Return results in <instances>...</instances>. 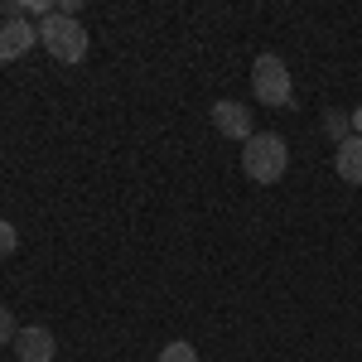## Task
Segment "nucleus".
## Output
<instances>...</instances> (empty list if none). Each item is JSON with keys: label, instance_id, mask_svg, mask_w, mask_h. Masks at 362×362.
<instances>
[{"label": "nucleus", "instance_id": "obj_1", "mask_svg": "<svg viewBox=\"0 0 362 362\" xmlns=\"http://www.w3.org/2000/svg\"><path fill=\"white\" fill-rule=\"evenodd\" d=\"M285 169H290V145H285V136H276V131H256V136L247 140V150H242V174H247L251 184H280L285 179Z\"/></svg>", "mask_w": 362, "mask_h": 362}, {"label": "nucleus", "instance_id": "obj_2", "mask_svg": "<svg viewBox=\"0 0 362 362\" xmlns=\"http://www.w3.org/2000/svg\"><path fill=\"white\" fill-rule=\"evenodd\" d=\"M251 92L261 107H295V83L280 54H261L251 63Z\"/></svg>", "mask_w": 362, "mask_h": 362}, {"label": "nucleus", "instance_id": "obj_3", "mask_svg": "<svg viewBox=\"0 0 362 362\" xmlns=\"http://www.w3.org/2000/svg\"><path fill=\"white\" fill-rule=\"evenodd\" d=\"M39 44L58 58V63H83L87 49H92V39H87V29L78 20H68V15H49V20H39Z\"/></svg>", "mask_w": 362, "mask_h": 362}, {"label": "nucleus", "instance_id": "obj_4", "mask_svg": "<svg viewBox=\"0 0 362 362\" xmlns=\"http://www.w3.org/2000/svg\"><path fill=\"white\" fill-rule=\"evenodd\" d=\"M208 121H213V131L218 136H227V140H242L247 145L256 131H251V116H247V107L242 102H232V97H223V102H213L208 107Z\"/></svg>", "mask_w": 362, "mask_h": 362}, {"label": "nucleus", "instance_id": "obj_5", "mask_svg": "<svg viewBox=\"0 0 362 362\" xmlns=\"http://www.w3.org/2000/svg\"><path fill=\"white\" fill-rule=\"evenodd\" d=\"M54 353H58L54 329H44V324H25L15 334V358L20 362H54Z\"/></svg>", "mask_w": 362, "mask_h": 362}, {"label": "nucleus", "instance_id": "obj_6", "mask_svg": "<svg viewBox=\"0 0 362 362\" xmlns=\"http://www.w3.org/2000/svg\"><path fill=\"white\" fill-rule=\"evenodd\" d=\"M39 44V25L29 20H0V63H15Z\"/></svg>", "mask_w": 362, "mask_h": 362}, {"label": "nucleus", "instance_id": "obj_7", "mask_svg": "<svg viewBox=\"0 0 362 362\" xmlns=\"http://www.w3.org/2000/svg\"><path fill=\"white\" fill-rule=\"evenodd\" d=\"M334 165H338V179H343V184H358L362 189V136H348L338 145Z\"/></svg>", "mask_w": 362, "mask_h": 362}, {"label": "nucleus", "instance_id": "obj_8", "mask_svg": "<svg viewBox=\"0 0 362 362\" xmlns=\"http://www.w3.org/2000/svg\"><path fill=\"white\" fill-rule=\"evenodd\" d=\"M324 131H329V136H334L338 145H343V140L353 136V116H348V112H338V107H334V112H324Z\"/></svg>", "mask_w": 362, "mask_h": 362}, {"label": "nucleus", "instance_id": "obj_9", "mask_svg": "<svg viewBox=\"0 0 362 362\" xmlns=\"http://www.w3.org/2000/svg\"><path fill=\"white\" fill-rule=\"evenodd\" d=\"M160 362H198V348L189 343V338H174V343L160 348Z\"/></svg>", "mask_w": 362, "mask_h": 362}, {"label": "nucleus", "instance_id": "obj_10", "mask_svg": "<svg viewBox=\"0 0 362 362\" xmlns=\"http://www.w3.org/2000/svg\"><path fill=\"white\" fill-rule=\"evenodd\" d=\"M15 334H20V329H15V309L0 305V343H15Z\"/></svg>", "mask_w": 362, "mask_h": 362}, {"label": "nucleus", "instance_id": "obj_11", "mask_svg": "<svg viewBox=\"0 0 362 362\" xmlns=\"http://www.w3.org/2000/svg\"><path fill=\"white\" fill-rule=\"evenodd\" d=\"M15 247H20V232H15V223H5V218H0V256H10Z\"/></svg>", "mask_w": 362, "mask_h": 362}, {"label": "nucleus", "instance_id": "obj_12", "mask_svg": "<svg viewBox=\"0 0 362 362\" xmlns=\"http://www.w3.org/2000/svg\"><path fill=\"white\" fill-rule=\"evenodd\" d=\"M348 116H353V136H362V102H358V107H353Z\"/></svg>", "mask_w": 362, "mask_h": 362}]
</instances>
